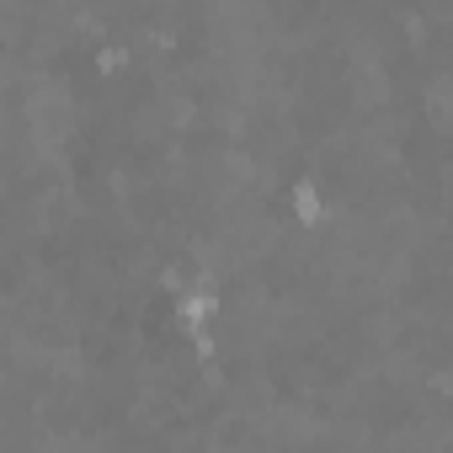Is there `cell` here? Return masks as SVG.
Returning <instances> with one entry per match:
<instances>
[{
  "mask_svg": "<svg viewBox=\"0 0 453 453\" xmlns=\"http://www.w3.org/2000/svg\"><path fill=\"white\" fill-rule=\"evenodd\" d=\"M219 310H224V294H219L213 283H187V288L176 294V304H171V315H176V331H181V336L208 331V326L219 320Z\"/></svg>",
  "mask_w": 453,
  "mask_h": 453,
  "instance_id": "obj_1",
  "label": "cell"
},
{
  "mask_svg": "<svg viewBox=\"0 0 453 453\" xmlns=\"http://www.w3.org/2000/svg\"><path fill=\"white\" fill-rule=\"evenodd\" d=\"M288 213H294L299 230H320V224L331 219V197H326V187L310 181V176H299V181L288 187Z\"/></svg>",
  "mask_w": 453,
  "mask_h": 453,
  "instance_id": "obj_2",
  "label": "cell"
}]
</instances>
